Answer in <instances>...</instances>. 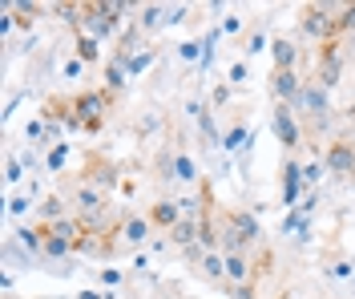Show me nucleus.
Wrapping results in <instances>:
<instances>
[{
  "mask_svg": "<svg viewBox=\"0 0 355 299\" xmlns=\"http://www.w3.org/2000/svg\"><path fill=\"white\" fill-rule=\"evenodd\" d=\"M154 57H157V49H146V53H133L130 61H125V73H130V77H137V73H146L150 65H154Z\"/></svg>",
  "mask_w": 355,
  "mask_h": 299,
  "instance_id": "obj_24",
  "label": "nucleus"
},
{
  "mask_svg": "<svg viewBox=\"0 0 355 299\" xmlns=\"http://www.w3.org/2000/svg\"><path fill=\"white\" fill-rule=\"evenodd\" d=\"M162 24H166V8H162V4H146L141 17H137V28H141V33H154Z\"/></svg>",
  "mask_w": 355,
  "mask_h": 299,
  "instance_id": "obj_19",
  "label": "nucleus"
},
{
  "mask_svg": "<svg viewBox=\"0 0 355 299\" xmlns=\"http://www.w3.org/2000/svg\"><path fill=\"white\" fill-rule=\"evenodd\" d=\"M113 105H117V93H110L105 85H101V89L73 93V114H77V121L85 126V134H101L105 114H110Z\"/></svg>",
  "mask_w": 355,
  "mask_h": 299,
  "instance_id": "obj_2",
  "label": "nucleus"
},
{
  "mask_svg": "<svg viewBox=\"0 0 355 299\" xmlns=\"http://www.w3.org/2000/svg\"><path fill=\"white\" fill-rule=\"evenodd\" d=\"M125 77H130V73H125V65L113 57L110 65H105V89H110V93H121V89H125Z\"/></svg>",
  "mask_w": 355,
  "mask_h": 299,
  "instance_id": "obj_22",
  "label": "nucleus"
},
{
  "mask_svg": "<svg viewBox=\"0 0 355 299\" xmlns=\"http://www.w3.org/2000/svg\"><path fill=\"white\" fill-rule=\"evenodd\" d=\"M77 178H81V182H93L97 190H110V186H117L121 170H117L110 158H101V154H89V162L81 166V174H77Z\"/></svg>",
  "mask_w": 355,
  "mask_h": 299,
  "instance_id": "obj_8",
  "label": "nucleus"
},
{
  "mask_svg": "<svg viewBox=\"0 0 355 299\" xmlns=\"http://www.w3.org/2000/svg\"><path fill=\"white\" fill-rule=\"evenodd\" d=\"M202 53H206V49H202L198 41H186V45H178V57H182V61H198Z\"/></svg>",
  "mask_w": 355,
  "mask_h": 299,
  "instance_id": "obj_31",
  "label": "nucleus"
},
{
  "mask_svg": "<svg viewBox=\"0 0 355 299\" xmlns=\"http://www.w3.org/2000/svg\"><path fill=\"white\" fill-rule=\"evenodd\" d=\"M150 230H154V223H150L146 214H137V210H125V214H121V243H125V247L150 243Z\"/></svg>",
  "mask_w": 355,
  "mask_h": 299,
  "instance_id": "obj_11",
  "label": "nucleus"
},
{
  "mask_svg": "<svg viewBox=\"0 0 355 299\" xmlns=\"http://www.w3.org/2000/svg\"><path fill=\"white\" fill-rule=\"evenodd\" d=\"M12 12H17V24H24V28H33V21H37V12H41V4H33V0H17V4H12Z\"/></svg>",
  "mask_w": 355,
  "mask_h": 299,
  "instance_id": "obj_26",
  "label": "nucleus"
},
{
  "mask_svg": "<svg viewBox=\"0 0 355 299\" xmlns=\"http://www.w3.org/2000/svg\"><path fill=\"white\" fill-rule=\"evenodd\" d=\"M49 12H57L61 21L77 33L81 28V12H85V4H73V0H57V4H49Z\"/></svg>",
  "mask_w": 355,
  "mask_h": 299,
  "instance_id": "obj_17",
  "label": "nucleus"
},
{
  "mask_svg": "<svg viewBox=\"0 0 355 299\" xmlns=\"http://www.w3.org/2000/svg\"><path fill=\"white\" fill-rule=\"evenodd\" d=\"M323 166L331 174H339V178H355V142L331 138L327 142V154H323Z\"/></svg>",
  "mask_w": 355,
  "mask_h": 299,
  "instance_id": "obj_7",
  "label": "nucleus"
},
{
  "mask_svg": "<svg viewBox=\"0 0 355 299\" xmlns=\"http://www.w3.org/2000/svg\"><path fill=\"white\" fill-rule=\"evenodd\" d=\"M73 57H81L85 65L101 61V41H93L89 33H73Z\"/></svg>",
  "mask_w": 355,
  "mask_h": 299,
  "instance_id": "obj_15",
  "label": "nucleus"
},
{
  "mask_svg": "<svg viewBox=\"0 0 355 299\" xmlns=\"http://www.w3.org/2000/svg\"><path fill=\"white\" fill-rule=\"evenodd\" d=\"M323 170H327V166H323L319 158H315V162H303V186L311 190V186L319 182V174H323Z\"/></svg>",
  "mask_w": 355,
  "mask_h": 299,
  "instance_id": "obj_28",
  "label": "nucleus"
},
{
  "mask_svg": "<svg viewBox=\"0 0 355 299\" xmlns=\"http://www.w3.org/2000/svg\"><path fill=\"white\" fill-rule=\"evenodd\" d=\"M352 283H355V279H352Z\"/></svg>",
  "mask_w": 355,
  "mask_h": 299,
  "instance_id": "obj_40",
  "label": "nucleus"
},
{
  "mask_svg": "<svg viewBox=\"0 0 355 299\" xmlns=\"http://www.w3.org/2000/svg\"><path fill=\"white\" fill-rule=\"evenodd\" d=\"M295 110H307V114L315 117V126H327V121H331V101H327V89H323L319 81H307V85H303V97H299Z\"/></svg>",
  "mask_w": 355,
  "mask_h": 299,
  "instance_id": "obj_9",
  "label": "nucleus"
},
{
  "mask_svg": "<svg viewBox=\"0 0 355 299\" xmlns=\"http://www.w3.org/2000/svg\"><path fill=\"white\" fill-rule=\"evenodd\" d=\"M65 162H69V146H65V142H53V146H49V154H44V170H49V174H57Z\"/></svg>",
  "mask_w": 355,
  "mask_h": 299,
  "instance_id": "obj_23",
  "label": "nucleus"
},
{
  "mask_svg": "<svg viewBox=\"0 0 355 299\" xmlns=\"http://www.w3.org/2000/svg\"><path fill=\"white\" fill-rule=\"evenodd\" d=\"M327 275H331V279H355V267H352V259H335L331 267H327Z\"/></svg>",
  "mask_w": 355,
  "mask_h": 299,
  "instance_id": "obj_29",
  "label": "nucleus"
},
{
  "mask_svg": "<svg viewBox=\"0 0 355 299\" xmlns=\"http://www.w3.org/2000/svg\"><path fill=\"white\" fill-rule=\"evenodd\" d=\"M174 182H186V186H198V166H194V158L186 154V150H178L174 154Z\"/></svg>",
  "mask_w": 355,
  "mask_h": 299,
  "instance_id": "obj_16",
  "label": "nucleus"
},
{
  "mask_svg": "<svg viewBox=\"0 0 355 299\" xmlns=\"http://www.w3.org/2000/svg\"><path fill=\"white\" fill-rule=\"evenodd\" d=\"M263 45H266V33H263V28H250V37H246L243 53H263Z\"/></svg>",
  "mask_w": 355,
  "mask_h": 299,
  "instance_id": "obj_30",
  "label": "nucleus"
},
{
  "mask_svg": "<svg viewBox=\"0 0 355 299\" xmlns=\"http://www.w3.org/2000/svg\"><path fill=\"white\" fill-rule=\"evenodd\" d=\"M303 190H307V186H303V166L295 162V154H287V158H283V190H279L283 207H295Z\"/></svg>",
  "mask_w": 355,
  "mask_h": 299,
  "instance_id": "obj_10",
  "label": "nucleus"
},
{
  "mask_svg": "<svg viewBox=\"0 0 355 299\" xmlns=\"http://www.w3.org/2000/svg\"><path fill=\"white\" fill-rule=\"evenodd\" d=\"M97 279H101L105 287H117V283H121V279H125V275H121V271H113V267H110V271H101V275H97Z\"/></svg>",
  "mask_w": 355,
  "mask_h": 299,
  "instance_id": "obj_34",
  "label": "nucleus"
},
{
  "mask_svg": "<svg viewBox=\"0 0 355 299\" xmlns=\"http://www.w3.org/2000/svg\"><path fill=\"white\" fill-rule=\"evenodd\" d=\"M339 77H343V45L339 41H327V45H319V53H315V77L311 81H319L323 89L331 93L339 85Z\"/></svg>",
  "mask_w": 355,
  "mask_h": 299,
  "instance_id": "obj_4",
  "label": "nucleus"
},
{
  "mask_svg": "<svg viewBox=\"0 0 355 299\" xmlns=\"http://www.w3.org/2000/svg\"><path fill=\"white\" fill-rule=\"evenodd\" d=\"M335 33H339V37L355 33V4H339V12H335Z\"/></svg>",
  "mask_w": 355,
  "mask_h": 299,
  "instance_id": "obj_25",
  "label": "nucleus"
},
{
  "mask_svg": "<svg viewBox=\"0 0 355 299\" xmlns=\"http://www.w3.org/2000/svg\"><path fill=\"white\" fill-rule=\"evenodd\" d=\"M146 219L154 223V230H174L178 223H182V207H178L174 198H157Z\"/></svg>",
  "mask_w": 355,
  "mask_h": 299,
  "instance_id": "obj_12",
  "label": "nucleus"
},
{
  "mask_svg": "<svg viewBox=\"0 0 355 299\" xmlns=\"http://www.w3.org/2000/svg\"><path fill=\"white\" fill-rule=\"evenodd\" d=\"M37 210H41V223H61V219H69L65 214V198H61V194H49Z\"/></svg>",
  "mask_w": 355,
  "mask_h": 299,
  "instance_id": "obj_20",
  "label": "nucleus"
},
{
  "mask_svg": "<svg viewBox=\"0 0 355 299\" xmlns=\"http://www.w3.org/2000/svg\"><path fill=\"white\" fill-rule=\"evenodd\" d=\"M130 12V4H121V0H85V12H81V28L77 33H89L93 41H105L117 33V24L121 17Z\"/></svg>",
  "mask_w": 355,
  "mask_h": 299,
  "instance_id": "obj_1",
  "label": "nucleus"
},
{
  "mask_svg": "<svg viewBox=\"0 0 355 299\" xmlns=\"http://www.w3.org/2000/svg\"><path fill=\"white\" fill-rule=\"evenodd\" d=\"M239 28H243V17H226L218 33H239Z\"/></svg>",
  "mask_w": 355,
  "mask_h": 299,
  "instance_id": "obj_36",
  "label": "nucleus"
},
{
  "mask_svg": "<svg viewBox=\"0 0 355 299\" xmlns=\"http://www.w3.org/2000/svg\"><path fill=\"white\" fill-rule=\"evenodd\" d=\"M77 299H113V296H105V291H81Z\"/></svg>",
  "mask_w": 355,
  "mask_h": 299,
  "instance_id": "obj_38",
  "label": "nucleus"
},
{
  "mask_svg": "<svg viewBox=\"0 0 355 299\" xmlns=\"http://www.w3.org/2000/svg\"><path fill=\"white\" fill-rule=\"evenodd\" d=\"M17 243H21L28 255H37V251L44 255V234H41V227H21V230H17Z\"/></svg>",
  "mask_w": 355,
  "mask_h": 299,
  "instance_id": "obj_21",
  "label": "nucleus"
},
{
  "mask_svg": "<svg viewBox=\"0 0 355 299\" xmlns=\"http://www.w3.org/2000/svg\"><path fill=\"white\" fill-rule=\"evenodd\" d=\"M81 69H85V61H81V57H69V61H65V77H77Z\"/></svg>",
  "mask_w": 355,
  "mask_h": 299,
  "instance_id": "obj_35",
  "label": "nucleus"
},
{
  "mask_svg": "<svg viewBox=\"0 0 355 299\" xmlns=\"http://www.w3.org/2000/svg\"><path fill=\"white\" fill-rule=\"evenodd\" d=\"M270 69H295V61H299V49H295V41H287V37H275L270 41Z\"/></svg>",
  "mask_w": 355,
  "mask_h": 299,
  "instance_id": "obj_14",
  "label": "nucleus"
},
{
  "mask_svg": "<svg viewBox=\"0 0 355 299\" xmlns=\"http://www.w3.org/2000/svg\"><path fill=\"white\" fill-rule=\"evenodd\" d=\"M230 101V85H214V105H226Z\"/></svg>",
  "mask_w": 355,
  "mask_h": 299,
  "instance_id": "obj_37",
  "label": "nucleus"
},
{
  "mask_svg": "<svg viewBox=\"0 0 355 299\" xmlns=\"http://www.w3.org/2000/svg\"><path fill=\"white\" fill-rule=\"evenodd\" d=\"M335 12H339V4H319V0H307V4H299V28L307 33L311 41H319V45L339 41V33H335Z\"/></svg>",
  "mask_w": 355,
  "mask_h": 299,
  "instance_id": "obj_3",
  "label": "nucleus"
},
{
  "mask_svg": "<svg viewBox=\"0 0 355 299\" xmlns=\"http://www.w3.org/2000/svg\"><path fill=\"white\" fill-rule=\"evenodd\" d=\"M250 81V69H246V61H234L230 65V85H246Z\"/></svg>",
  "mask_w": 355,
  "mask_h": 299,
  "instance_id": "obj_32",
  "label": "nucleus"
},
{
  "mask_svg": "<svg viewBox=\"0 0 355 299\" xmlns=\"http://www.w3.org/2000/svg\"><path fill=\"white\" fill-rule=\"evenodd\" d=\"M250 142H254V138H250L246 121H243V117H234V121H230V130L222 134V150H226V154H243Z\"/></svg>",
  "mask_w": 355,
  "mask_h": 299,
  "instance_id": "obj_13",
  "label": "nucleus"
},
{
  "mask_svg": "<svg viewBox=\"0 0 355 299\" xmlns=\"http://www.w3.org/2000/svg\"><path fill=\"white\" fill-rule=\"evenodd\" d=\"M270 130H275V138H279V146H283L287 154H295V150L303 146V130H299V114H295L291 105H275V110H270Z\"/></svg>",
  "mask_w": 355,
  "mask_h": 299,
  "instance_id": "obj_6",
  "label": "nucleus"
},
{
  "mask_svg": "<svg viewBox=\"0 0 355 299\" xmlns=\"http://www.w3.org/2000/svg\"><path fill=\"white\" fill-rule=\"evenodd\" d=\"M21 174H24V170H21V158H17V154H8V158H4V182L17 186V182H21Z\"/></svg>",
  "mask_w": 355,
  "mask_h": 299,
  "instance_id": "obj_27",
  "label": "nucleus"
},
{
  "mask_svg": "<svg viewBox=\"0 0 355 299\" xmlns=\"http://www.w3.org/2000/svg\"><path fill=\"white\" fill-rule=\"evenodd\" d=\"M24 210H28V198H24V194H12V198H8V214H12V219H21Z\"/></svg>",
  "mask_w": 355,
  "mask_h": 299,
  "instance_id": "obj_33",
  "label": "nucleus"
},
{
  "mask_svg": "<svg viewBox=\"0 0 355 299\" xmlns=\"http://www.w3.org/2000/svg\"><path fill=\"white\" fill-rule=\"evenodd\" d=\"M303 77L295 69H270V77H266V89H270V97H275V105H299V97H303Z\"/></svg>",
  "mask_w": 355,
  "mask_h": 299,
  "instance_id": "obj_5",
  "label": "nucleus"
},
{
  "mask_svg": "<svg viewBox=\"0 0 355 299\" xmlns=\"http://www.w3.org/2000/svg\"><path fill=\"white\" fill-rule=\"evenodd\" d=\"M198 263H202V271H206L210 279L226 283V255H222V251H206V255L198 259Z\"/></svg>",
  "mask_w": 355,
  "mask_h": 299,
  "instance_id": "obj_18",
  "label": "nucleus"
},
{
  "mask_svg": "<svg viewBox=\"0 0 355 299\" xmlns=\"http://www.w3.org/2000/svg\"><path fill=\"white\" fill-rule=\"evenodd\" d=\"M279 299H287V296H279Z\"/></svg>",
  "mask_w": 355,
  "mask_h": 299,
  "instance_id": "obj_39",
  "label": "nucleus"
}]
</instances>
